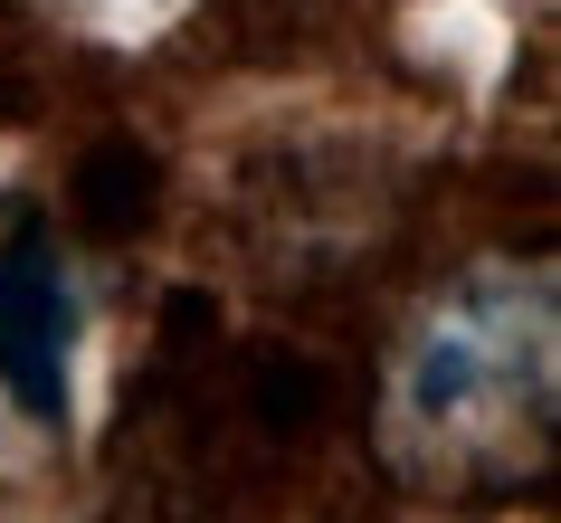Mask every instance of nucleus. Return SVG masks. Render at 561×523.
Listing matches in <instances>:
<instances>
[{
  "mask_svg": "<svg viewBox=\"0 0 561 523\" xmlns=\"http://www.w3.org/2000/svg\"><path fill=\"white\" fill-rule=\"evenodd\" d=\"M552 437V276L485 266L447 286L390 362L381 447L419 486H495Z\"/></svg>",
  "mask_w": 561,
  "mask_h": 523,
  "instance_id": "1",
  "label": "nucleus"
},
{
  "mask_svg": "<svg viewBox=\"0 0 561 523\" xmlns=\"http://www.w3.org/2000/svg\"><path fill=\"white\" fill-rule=\"evenodd\" d=\"M67 352H77L67 266L38 229H10V248H0V390L30 419H58L67 409Z\"/></svg>",
  "mask_w": 561,
  "mask_h": 523,
  "instance_id": "2",
  "label": "nucleus"
}]
</instances>
